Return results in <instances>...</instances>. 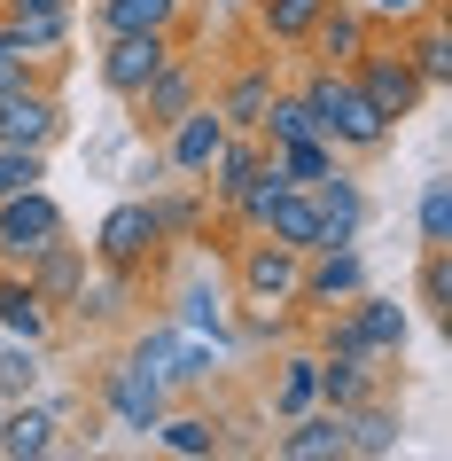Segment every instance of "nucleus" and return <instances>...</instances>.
<instances>
[{
    "label": "nucleus",
    "mask_w": 452,
    "mask_h": 461,
    "mask_svg": "<svg viewBox=\"0 0 452 461\" xmlns=\"http://www.w3.org/2000/svg\"><path fill=\"white\" fill-rule=\"evenodd\" d=\"M297 95L312 102V125H320V141H328L343 165H367V157H382V149H390V133H398L390 118H375V102L351 86V71L305 63V71H297Z\"/></svg>",
    "instance_id": "nucleus-1"
},
{
    "label": "nucleus",
    "mask_w": 452,
    "mask_h": 461,
    "mask_svg": "<svg viewBox=\"0 0 452 461\" xmlns=\"http://www.w3.org/2000/svg\"><path fill=\"white\" fill-rule=\"evenodd\" d=\"M297 274H305V250L273 243V235H235L226 243V297L235 305H288L297 313Z\"/></svg>",
    "instance_id": "nucleus-2"
},
{
    "label": "nucleus",
    "mask_w": 452,
    "mask_h": 461,
    "mask_svg": "<svg viewBox=\"0 0 452 461\" xmlns=\"http://www.w3.org/2000/svg\"><path fill=\"white\" fill-rule=\"evenodd\" d=\"M164 227H156V212H148V195H125V203H110L102 212V227H94V243H86V258L94 267H110V274H156V258H164Z\"/></svg>",
    "instance_id": "nucleus-3"
},
{
    "label": "nucleus",
    "mask_w": 452,
    "mask_h": 461,
    "mask_svg": "<svg viewBox=\"0 0 452 461\" xmlns=\"http://www.w3.org/2000/svg\"><path fill=\"white\" fill-rule=\"evenodd\" d=\"M351 86L375 102V118H390V125L421 118V102H429V78L413 71V55L398 48V32H375V48L351 63Z\"/></svg>",
    "instance_id": "nucleus-4"
},
{
    "label": "nucleus",
    "mask_w": 452,
    "mask_h": 461,
    "mask_svg": "<svg viewBox=\"0 0 452 461\" xmlns=\"http://www.w3.org/2000/svg\"><path fill=\"white\" fill-rule=\"evenodd\" d=\"M71 133V110H63V78L48 71H24V78H8L0 86V141H16V149H48Z\"/></svg>",
    "instance_id": "nucleus-5"
},
{
    "label": "nucleus",
    "mask_w": 452,
    "mask_h": 461,
    "mask_svg": "<svg viewBox=\"0 0 452 461\" xmlns=\"http://www.w3.org/2000/svg\"><path fill=\"white\" fill-rule=\"evenodd\" d=\"M203 95H211V63H203V55H188V40H180V48H172V63L148 78L133 102H125V110H133V133H141V141H156V133H164L172 118H188Z\"/></svg>",
    "instance_id": "nucleus-6"
},
{
    "label": "nucleus",
    "mask_w": 452,
    "mask_h": 461,
    "mask_svg": "<svg viewBox=\"0 0 452 461\" xmlns=\"http://www.w3.org/2000/svg\"><path fill=\"white\" fill-rule=\"evenodd\" d=\"M273 86H281V55H273V48L235 55V63L211 78V110L226 118V133H258V118H265V102H273Z\"/></svg>",
    "instance_id": "nucleus-7"
},
{
    "label": "nucleus",
    "mask_w": 452,
    "mask_h": 461,
    "mask_svg": "<svg viewBox=\"0 0 452 461\" xmlns=\"http://www.w3.org/2000/svg\"><path fill=\"white\" fill-rule=\"evenodd\" d=\"M359 290H367V258H359V243H320V250H305V274H297V321L335 313V305H351Z\"/></svg>",
    "instance_id": "nucleus-8"
},
{
    "label": "nucleus",
    "mask_w": 452,
    "mask_h": 461,
    "mask_svg": "<svg viewBox=\"0 0 452 461\" xmlns=\"http://www.w3.org/2000/svg\"><path fill=\"white\" fill-rule=\"evenodd\" d=\"M55 235H71V219H63V203L48 195V180L24 188V195H0V267H31Z\"/></svg>",
    "instance_id": "nucleus-9"
},
{
    "label": "nucleus",
    "mask_w": 452,
    "mask_h": 461,
    "mask_svg": "<svg viewBox=\"0 0 452 461\" xmlns=\"http://www.w3.org/2000/svg\"><path fill=\"white\" fill-rule=\"evenodd\" d=\"M102 414H110V422H118V430H156V414L172 407V391H164V375H156V367H141L133 360V352H125V360H110L102 367Z\"/></svg>",
    "instance_id": "nucleus-10"
},
{
    "label": "nucleus",
    "mask_w": 452,
    "mask_h": 461,
    "mask_svg": "<svg viewBox=\"0 0 452 461\" xmlns=\"http://www.w3.org/2000/svg\"><path fill=\"white\" fill-rule=\"evenodd\" d=\"M172 48L180 40H164V32H125V40H102V55H94V78H102V95H118V102H133L148 86V78L172 63Z\"/></svg>",
    "instance_id": "nucleus-11"
},
{
    "label": "nucleus",
    "mask_w": 452,
    "mask_h": 461,
    "mask_svg": "<svg viewBox=\"0 0 452 461\" xmlns=\"http://www.w3.org/2000/svg\"><path fill=\"white\" fill-rule=\"evenodd\" d=\"M375 8L367 0H328L320 8V24H312V40H305V63H328V71H351L359 55L375 48Z\"/></svg>",
    "instance_id": "nucleus-12"
},
{
    "label": "nucleus",
    "mask_w": 452,
    "mask_h": 461,
    "mask_svg": "<svg viewBox=\"0 0 452 461\" xmlns=\"http://www.w3.org/2000/svg\"><path fill=\"white\" fill-rule=\"evenodd\" d=\"M351 313V337H359V352L367 360H382V367H405V344H413V313H405L398 297H382L375 282L343 305Z\"/></svg>",
    "instance_id": "nucleus-13"
},
{
    "label": "nucleus",
    "mask_w": 452,
    "mask_h": 461,
    "mask_svg": "<svg viewBox=\"0 0 452 461\" xmlns=\"http://www.w3.org/2000/svg\"><path fill=\"white\" fill-rule=\"evenodd\" d=\"M218 141H226V118L211 110V95L195 102L188 118H172L164 133H156V157H164L172 180H203V165L218 157Z\"/></svg>",
    "instance_id": "nucleus-14"
},
{
    "label": "nucleus",
    "mask_w": 452,
    "mask_h": 461,
    "mask_svg": "<svg viewBox=\"0 0 452 461\" xmlns=\"http://www.w3.org/2000/svg\"><path fill=\"white\" fill-rule=\"evenodd\" d=\"M305 195L320 203V243H359V235H367V188L351 180L343 157H335L320 180H305ZM320 243H312V250H320Z\"/></svg>",
    "instance_id": "nucleus-15"
},
{
    "label": "nucleus",
    "mask_w": 452,
    "mask_h": 461,
    "mask_svg": "<svg viewBox=\"0 0 452 461\" xmlns=\"http://www.w3.org/2000/svg\"><path fill=\"white\" fill-rule=\"evenodd\" d=\"M148 438H156L164 454H180V461H218V454H235L226 414H218V407H164Z\"/></svg>",
    "instance_id": "nucleus-16"
},
{
    "label": "nucleus",
    "mask_w": 452,
    "mask_h": 461,
    "mask_svg": "<svg viewBox=\"0 0 452 461\" xmlns=\"http://www.w3.org/2000/svg\"><path fill=\"white\" fill-rule=\"evenodd\" d=\"M94 32H102V40H125V32L188 40V32H195V0H94Z\"/></svg>",
    "instance_id": "nucleus-17"
},
{
    "label": "nucleus",
    "mask_w": 452,
    "mask_h": 461,
    "mask_svg": "<svg viewBox=\"0 0 452 461\" xmlns=\"http://www.w3.org/2000/svg\"><path fill=\"white\" fill-rule=\"evenodd\" d=\"M63 422L48 399H0V461H55Z\"/></svg>",
    "instance_id": "nucleus-18"
},
{
    "label": "nucleus",
    "mask_w": 452,
    "mask_h": 461,
    "mask_svg": "<svg viewBox=\"0 0 452 461\" xmlns=\"http://www.w3.org/2000/svg\"><path fill=\"white\" fill-rule=\"evenodd\" d=\"M31 290H40V305H48L55 321L71 313V297L86 290V274H94V258H86V243H71V235H55L48 250H40V258H31Z\"/></svg>",
    "instance_id": "nucleus-19"
},
{
    "label": "nucleus",
    "mask_w": 452,
    "mask_h": 461,
    "mask_svg": "<svg viewBox=\"0 0 452 461\" xmlns=\"http://www.w3.org/2000/svg\"><path fill=\"white\" fill-rule=\"evenodd\" d=\"M405 446V414L390 391H375V399H359V407H343V454L351 461H375V454H398Z\"/></svg>",
    "instance_id": "nucleus-20"
},
{
    "label": "nucleus",
    "mask_w": 452,
    "mask_h": 461,
    "mask_svg": "<svg viewBox=\"0 0 452 461\" xmlns=\"http://www.w3.org/2000/svg\"><path fill=\"white\" fill-rule=\"evenodd\" d=\"M273 454H281V461H351V454H343V407L288 414L281 430H273Z\"/></svg>",
    "instance_id": "nucleus-21"
},
{
    "label": "nucleus",
    "mask_w": 452,
    "mask_h": 461,
    "mask_svg": "<svg viewBox=\"0 0 452 461\" xmlns=\"http://www.w3.org/2000/svg\"><path fill=\"white\" fill-rule=\"evenodd\" d=\"M320 8H328V0H250V40L273 48V55H305Z\"/></svg>",
    "instance_id": "nucleus-22"
},
{
    "label": "nucleus",
    "mask_w": 452,
    "mask_h": 461,
    "mask_svg": "<svg viewBox=\"0 0 452 461\" xmlns=\"http://www.w3.org/2000/svg\"><path fill=\"white\" fill-rule=\"evenodd\" d=\"M55 329L63 321L40 305V290H31L24 267H0V337H24V344H55Z\"/></svg>",
    "instance_id": "nucleus-23"
},
{
    "label": "nucleus",
    "mask_w": 452,
    "mask_h": 461,
    "mask_svg": "<svg viewBox=\"0 0 452 461\" xmlns=\"http://www.w3.org/2000/svg\"><path fill=\"white\" fill-rule=\"evenodd\" d=\"M320 407V352L312 344H288L281 360H273V391H265V414L273 422H288V414Z\"/></svg>",
    "instance_id": "nucleus-24"
},
{
    "label": "nucleus",
    "mask_w": 452,
    "mask_h": 461,
    "mask_svg": "<svg viewBox=\"0 0 452 461\" xmlns=\"http://www.w3.org/2000/svg\"><path fill=\"white\" fill-rule=\"evenodd\" d=\"M375 391H390V367L382 360H367V352H320V407H359Z\"/></svg>",
    "instance_id": "nucleus-25"
},
{
    "label": "nucleus",
    "mask_w": 452,
    "mask_h": 461,
    "mask_svg": "<svg viewBox=\"0 0 452 461\" xmlns=\"http://www.w3.org/2000/svg\"><path fill=\"white\" fill-rule=\"evenodd\" d=\"M148 212H156V227H164V243H211V195L195 188V180H172V188L148 195Z\"/></svg>",
    "instance_id": "nucleus-26"
},
{
    "label": "nucleus",
    "mask_w": 452,
    "mask_h": 461,
    "mask_svg": "<svg viewBox=\"0 0 452 461\" xmlns=\"http://www.w3.org/2000/svg\"><path fill=\"white\" fill-rule=\"evenodd\" d=\"M398 48L413 55V71L429 78V95H445V86H452V32H445V0H437L429 16H413V24H398Z\"/></svg>",
    "instance_id": "nucleus-27"
},
{
    "label": "nucleus",
    "mask_w": 452,
    "mask_h": 461,
    "mask_svg": "<svg viewBox=\"0 0 452 461\" xmlns=\"http://www.w3.org/2000/svg\"><path fill=\"white\" fill-rule=\"evenodd\" d=\"M258 235H273V243H288V250H312L320 243V203H312L297 180H288L273 203H265V219H258Z\"/></svg>",
    "instance_id": "nucleus-28"
},
{
    "label": "nucleus",
    "mask_w": 452,
    "mask_h": 461,
    "mask_svg": "<svg viewBox=\"0 0 452 461\" xmlns=\"http://www.w3.org/2000/svg\"><path fill=\"white\" fill-rule=\"evenodd\" d=\"M413 305L429 329H452V250H421L413 258Z\"/></svg>",
    "instance_id": "nucleus-29"
},
{
    "label": "nucleus",
    "mask_w": 452,
    "mask_h": 461,
    "mask_svg": "<svg viewBox=\"0 0 452 461\" xmlns=\"http://www.w3.org/2000/svg\"><path fill=\"white\" fill-rule=\"evenodd\" d=\"M0 24L24 40V55H31V63H48V55H63V48H71V24H78V16H55V8H8Z\"/></svg>",
    "instance_id": "nucleus-30"
},
{
    "label": "nucleus",
    "mask_w": 452,
    "mask_h": 461,
    "mask_svg": "<svg viewBox=\"0 0 452 461\" xmlns=\"http://www.w3.org/2000/svg\"><path fill=\"white\" fill-rule=\"evenodd\" d=\"M40 384H48V344L0 337V399H40Z\"/></svg>",
    "instance_id": "nucleus-31"
},
{
    "label": "nucleus",
    "mask_w": 452,
    "mask_h": 461,
    "mask_svg": "<svg viewBox=\"0 0 452 461\" xmlns=\"http://www.w3.org/2000/svg\"><path fill=\"white\" fill-rule=\"evenodd\" d=\"M172 321H180V329H195V337H211L218 352H235V321H226V297H218V290H188Z\"/></svg>",
    "instance_id": "nucleus-32"
},
{
    "label": "nucleus",
    "mask_w": 452,
    "mask_h": 461,
    "mask_svg": "<svg viewBox=\"0 0 452 461\" xmlns=\"http://www.w3.org/2000/svg\"><path fill=\"white\" fill-rule=\"evenodd\" d=\"M211 375H218V344H211V337H195V329H180L164 384H172V391H195V384H211Z\"/></svg>",
    "instance_id": "nucleus-33"
},
{
    "label": "nucleus",
    "mask_w": 452,
    "mask_h": 461,
    "mask_svg": "<svg viewBox=\"0 0 452 461\" xmlns=\"http://www.w3.org/2000/svg\"><path fill=\"white\" fill-rule=\"evenodd\" d=\"M413 227H421V250H452V188H445V180H429V188H421Z\"/></svg>",
    "instance_id": "nucleus-34"
},
{
    "label": "nucleus",
    "mask_w": 452,
    "mask_h": 461,
    "mask_svg": "<svg viewBox=\"0 0 452 461\" xmlns=\"http://www.w3.org/2000/svg\"><path fill=\"white\" fill-rule=\"evenodd\" d=\"M273 165H281L288 180H297V188H305V180H320V172L335 165V149L320 141V133H305V141H281V149H273Z\"/></svg>",
    "instance_id": "nucleus-35"
},
{
    "label": "nucleus",
    "mask_w": 452,
    "mask_h": 461,
    "mask_svg": "<svg viewBox=\"0 0 452 461\" xmlns=\"http://www.w3.org/2000/svg\"><path fill=\"white\" fill-rule=\"evenodd\" d=\"M48 180V149H16V141H0V195H24Z\"/></svg>",
    "instance_id": "nucleus-36"
},
{
    "label": "nucleus",
    "mask_w": 452,
    "mask_h": 461,
    "mask_svg": "<svg viewBox=\"0 0 452 461\" xmlns=\"http://www.w3.org/2000/svg\"><path fill=\"white\" fill-rule=\"evenodd\" d=\"M24 71H40V63L24 55V40H16V32L0 24V86H8V78H24Z\"/></svg>",
    "instance_id": "nucleus-37"
},
{
    "label": "nucleus",
    "mask_w": 452,
    "mask_h": 461,
    "mask_svg": "<svg viewBox=\"0 0 452 461\" xmlns=\"http://www.w3.org/2000/svg\"><path fill=\"white\" fill-rule=\"evenodd\" d=\"M437 0H375V24L382 32H398V24H413V16H429Z\"/></svg>",
    "instance_id": "nucleus-38"
},
{
    "label": "nucleus",
    "mask_w": 452,
    "mask_h": 461,
    "mask_svg": "<svg viewBox=\"0 0 452 461\" xmlns=\"http://www.w3.org/2000/svg\"><path fill=\"white\" fill-rule=\"evenodd\" d=\"M8 8H55V16H78L86 0H0V16H8Z\"/></svg>",
    "instance_id": "nucleus-39"
}]
</instances>
